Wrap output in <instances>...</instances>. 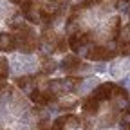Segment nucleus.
Returning <instances> with one entry per match:
<instances>
[{"instance_id": "6e6552de", "label": "nucleus", "mask_w": 130, "mask_h": 130, "mask_svg": "<svg viewBox=\"0 0 130 130\" xmlns=\"http://www.w3.org/2000/svg\"><path fill=\"white\" fill-rule=\"evenodd\" d=\"M81 108H83L85 116H94V114H98V110H100V101L94 100L92 96H87L85 100L81 101Z\"/></svg>"}, {"instance_id": "dca6fc26", "label": "nucleus", "mask_w": 130, "mask_h": 130, "mask_svg": "<svg viewBox=\"0 0 130 130\" xmlns=\"http://www.w3.org/2000/svg\"><path fill=\"white\" fill-rule=\"evenodd\" d=\"M126 2H130V0H119V2H118V6H123V4H126Z\"/></svg>"}, {"instance_id": "9d476101", "label": "nucleus", "mask_w": 130, "mask_h": 130, "mask_svg": "<svg viewBox=\"0 0 130 130\" xmlns=\"http://www.w3.org/2000/svg\"><path fill=\"white\" fill-rule=\"evenodd\" d=\"M14 85L20 87L25 92H31V90H35V87H36V79L32 76H18L14 79Z\"/></svg>"}, {"instance_id": "39448f33", "label": "nucleus", "mask_w": 130, "mask_h": 130, "mask_svg": "<svg viewBox=\"0 0 130 130\" xmlns=\"http://www.w3.org/2000/svg\"><path fill=\"white\" fill-rule=\"evenodd\" d=\"M29 98H31V101H35L36 105H51L53 101H56V94H53V92H49V90H40L38 87L35 89V90H31L29 92Z\"/></svg>"}, {"instance_id": "f03ea898", "label": "nucleus", "mask_w": 130, "mask_h": 130, "mask_svg": "<svg viewBox=\"0 0 130 130\" xmlns=\"http://www.w3.org/2000/svg\"><path fill=\"white\" fill-rule=\"evenodd\" d=\"M79 78H61V79H51L45 83V90L53 94H63V92H72L79 85Z\"/></svg>"}, {"instance_id": "423d86ee", "label": "nucleus", "mask_w": 130, "mask_h": 130, "mask_svg": "<svg viewBox=\"0 0 130 130\" xmlns=\"http://www.w3.org/2000/svg\"><path fill=\"white\" fill-rule=\"evenodd\" d=\"M112 90H114V83H101V85H98L94 90H92V98L98 101H108L112 100Z\"/></svg>"}, {"instance_id": "20e7f679", "label": "nucleus", "mask_w": 130, "mask_h": 130, "mask_svg": "<svg viewBox=\"0 0 130 130\" xmlns=\"http://www.w3.org/2000/svg\"><path fill=\"white\" fill-rule=\"evenodd\" d=\"M89 42H90V32H85V31H76L69 36V47L74 53H79Z\"/></svg>"}, {"instance_id": "f257e3e1", "label": "nucleus", "mask_w": 130, "mask_h": 130, "mask_svg": "<svg viewBox=\"0 0 130 130\" xmlns=\"http://www.w3.org/2000/svg\"><path fill=\"white\" fill-rule=\"evenodd\" d=\"M16 49H20L22 53L25 54H31V53H35L38 45H40V38L36 36V32L32 31V27H29L27 24L16 31Z\"/></svg>"}, {"instance_id": "ddd939ff", "label": "nucleus", "mask_w": 130, "mask_h": 130, "mask_svg": "<svg viewBox=\"0 0 130 130\" xmlns=\"http://www.w3.org/2000/svg\"><path fill=\"white\" fill-rule=\"evenodd\" d=\"M69 47V40H65V36H58L54 42V51L53 53H65V49Z\"/></svg>"}, {"instance_id": "f3484780", "label": "nucleus", "mask_w": 130, "mask_h": 130, "mask_svg": "<svg viewBox=\"0 0 130 130\" xmlns=\"http://www.w3.org/2000/svg\"><path fill=\"white\" fill-rule=\"evenodd\" d=\"M11 2H13V4H22L24 0H11Z\"/></svg>"}, {"instance_id": "0eeeda50", "label": "nucleus", "mask_w": 130, "mask_h": 130, "mask_svg": "<svg viewBox=\"0 0 130 130\" xmlns=\"http://www.w3.org/2000/svg\"><path fill=\"white\" fill-rule=\"evenodd\" d=\"M16 49V36L13 32H0V51L11 53Z\"/></svg>"}, {"instance_id": "2eb2a0df", "label": "nucleus", "mask_w": 130, "mask_h": 130, "mask_svg": "<svg viewBox=\"0 0 130 130\" xmlns=\"http://www.w3.org/2000/svg\"><path fill=\"white\" fill-rule=\"evenodd\" d=\"M119 123H121V128H123V130L130 128V108H128V110H125V112L121 114V118H119Z\"/></svg>"}, {"instance_id": "1a4fd4ad", "label": "nucleus", "mask_w": 130, "mask_h": 130, "mask_svg": "<svg viewBox=\"0 0 130 130\" xmlns=\"http://www.w3.org/2000/svg\"><path fill=\"white\" fill-rule=\"evenodd\" d=\"M81 67V60L76 56V54H67L63 60H61V69L63 71H67V72H71V71H78Z\"/></svg>"}, {"instance_id": "9b49d317", "label": "nucleus", "mask_w": 130, "mask_h": 130, "mask_svg": "<svg viewBox=\"0 0 130 130\" xmlns=\"http://www.w3.org/2000/svg\"><path fill=\"white\" fill-rule=\"evenodd\" d=\"M42 67H40V72L43 74V76H49L51 72H54L56 71V61L53 60V58H49V56H42Z\"/></svg>"}, {"instance_id": "7ed1b4c3", "label": "nucleus", "mask_w": 130, "mask_h": 130, "mask_svg": "<svg viewBox=\"0 0 130 130\" xmlns=\"http://www.w3.org/2000/svg\"><path fill=\"white\" fill-rule=\"evenodd\" d=\"M118 54L116 49H108L103 45H94L90 47V51H87V60L90 61H105V60H112Z\"/></svg>"}, {"instance_id": "a211bd4d", "label": "nucleus", "mask_w": 130, "mask_h": 130, "mask_svg": "<svg viewBox=\"0 0 130 130\" xmlns=\"http://www.w3.org/2000/svg\"><path fill=\"white\" fill-rule=\"evenodd\" d=\"M128 108H130V100H128Z\"/></svg>"}, {"instance_id": "4468645a", "label": "nucleus", "mask_w": 130, "mask_h": 130, "mask_svg": "<svg viewBox=\"0 0 130 130\" xmlns=\"http://www.w3.org/2000/svg\"><path fill=\"white\" fill-rule=\"evenodd\" d=\"M9 74V67H7V60L0 56V81H4Z\"/></svg>"}, {"instance_id": "f8f14e48", "label": "nucleus", "mask_w": 130, "mask_h": 130, "mask_svg": "<svg viewBox=\"0 0 130 130\" xmlns=\"http://www.w3.org/2000/svg\"><path fill=\"white\" fill-rule=\"evenodd\" d=\"M121 18L119 16H114L110 20V29H108V35H110V40H118L119 38V32H121Z\"/></svg>"}]
</instances>
